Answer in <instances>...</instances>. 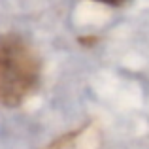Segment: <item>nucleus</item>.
I'll return each mask as SVG.
<instances>
[{
  "instance_id": "nucleus-2",
  "label": "nucleus",
  "mask_w": 149,
  "mask_h": 149,
  "mask_svg": "<svg viewBox=\"0 0 149 149\" xmlns=\"http://www.w3.org/2000/svg\"><path fill=\"white\" fill-rule=\"evenodd\" d=\"M95 2L106 4V6H121V4H123V2H127V0H95Z\"/></svg>"
},
{
  "instance_id": "nucleus-1",
  "label": "nucleus",
  "mask_w": 149,
  "mask_h": 149,
  "mask_svg": "<svg viewBox=\"0 0 149 149\" xmlns=\"http://www.w3.org/2000/svg\"><path fill=\"white\" fill-rule=\"evenodd\" d=\"M42 61L34 47L19 34L0 36V104L19 106L38 89Z\"/></svg>"
}]
</instances>
